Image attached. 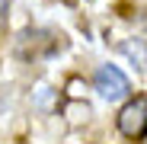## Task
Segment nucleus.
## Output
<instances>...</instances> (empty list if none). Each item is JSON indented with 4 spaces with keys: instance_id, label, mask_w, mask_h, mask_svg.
I'll list each match as a JSON object with an SVG mask.
<instances>
[{
    "instance_id": "obj_1",
    "label": "nucleus",
    "mask_w": 147,
    "mask_h": 144,
    "mask_svg": "<svg viewBox=\"0 0 147 144\" xmlns=\"http://www.w3.org/2000/svg\"><path fill=\"white\" fill-rule=\"evenodd\" d=\"M61 35L58 32H48V29H32L19 39V55L26 61H35V58H48L61 48Z\"/></svg>"
},
{
    "instance_id": "obj_2",
    "label": "nucleus",
    "mask_w": 147,
    "mask_h": 144,
    "mask_svg": "<svg viewBox=\"0 0 147 144\" xmlns=\"http://www.w3.org/2000/svg\"><path fill=\"white\" fill-rule=\"evenodd\" d=\"M118 131L125 138H134V141L147 135V96H134L118 112Z\"/></svg>"
},
{
    "instance_id": "obj_3",
    "label": "nucleus",
    "mask_w": 147,
    "mask_h": 144,
    "mask_svg": "<svg viewBox=\"0 0 147 144\" xmlns=\"http://www.w3.org/2000/svg\"><path fill=\"white\" fill-rule=\"evenodd\" d=\"M96 90H99L106 99H121V96H128V80H125V74H121L118 67L102 64L96 70Z\"/></svg>"
},
{
    "instance_id": "obj_4",
    "label": "nucleus",
    "mask_w": 147,
    "mask_h": 144,
    "mask_svg": "<svg viewBox=\"0 0 147 144\" xmlns=\"http://www.w3.org/2000/svg\"><path fill=\"white\" fill-rule=\"evenodd\" d=\"M7 13H10V0H0V26L7 22Z\"/></svg>"
}]
</instances>
